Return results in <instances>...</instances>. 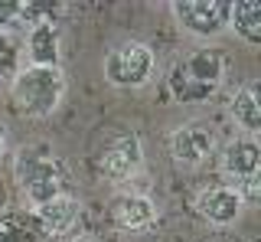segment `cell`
Listing matches in <instances>:
<instances>
[{
	"instance_id": "cell-1",
	"label": "cell",
	"mask_w": 261,
	"mask_h": 242,
	"mask_svg": "<svg viewBox=\"0 0 261 242\" xmlns=\"http://www.w3.org/2000/svg\"><path fill=\"white\" fill-rule=\"evenodd\" d=\"M16 183H20L23 200L36 209L49 203L56 197L72 193V174L65 167V160L56 154L49 144H27V148L16 154Z\"/></svg>"
},
{
	"instance_id": "cell-2",
	"label": "cell",
	"mask_w": 261,
	"mask_h": 242,
	"mask_svg": "<svg viewBox=\"0 0 261 242\" xmlns=\"http://www.w3.org/2000/svg\"><path fill=\"white\" fill-rule=\"evenodd\" d=\"M225 82V56L212 46L179 56L167 72V92L179 105H202Z\"/></svg>"
},
{
	"instance_id": "cell-3",
	"label": "cell",
	"mask_w": 261,
	"mask_h": 242,
	"mask_svg": "<svg viewBox=\"0 0 261 242\" xmlns=\"http://www.w3.org/2000/svg\"><path fill=\"white\" fill-rule=\"evenodd\" d=\"M65 95V76L59 66H30L10 82V102L23 118H49Z\"/></svg>"
},
{
	"instance_id": "cell-4",
	"label": "cell",
	"mask_w": 261,
	"mask_h": 242,
	"mask_svg": "<svg viewBox=\"0 0 261 242\" xmlns=\"http://www.w3.org/2000/svg\"><path fill=\"white\" fill-rule=\"evenodd\" d=\"M153 66L157 62H153L150 46L127 39V43H118L105 56V79L114 88H141L153 79Z\"/></svg>"
},
{
	"instance_id": "cell-5",
	"label": "cell",
	"mask_w": 261,
	"mask_h": 242,
	"mask_svg": "<svg viewBox=\"0 0 261 242\" xmlns=\"http://www.w3.org/2000/svg\"><path fill=\"white\" fill-rule=\"evenodd\" d=\"M173 13H176V23L190 36L209 39V36H219L222 30H228L232 4L228 0H176Z\"/></svg>"
},
{
	"instance_id": "cell-6",
	"label": "cell",
	"mask_w": 261,
	"mask_h": 242,
	"mask_svg": "<svg viewBox=\"0 0 261 242\" xmlns=\"http://www.w3.org/2000/svg\"><path fill=\"white\" fill-rule=\"evenodd\" d=\"M144 167V148L137 134H121L114 138L98 157V174L111 183H124Z\"/></svg>"
},
{
	"instance_id": "cell-7",
	"label": "cell",
	"mask_w": 261,
	"mask_h": 242,
	"mask_svg": "<svg viewBox=\"0 0 261 242\" xmlns=\"http://www.w3.org/2000/svg\"><path fill=\"white\" fill-rule=\"evenodd\" d=\"M108 216L121 232H147L153 223H157V203H153L147 193L121 190V193L111 197Z\"/></svg>"
},
{
	"instance_id": "cell-8",
	"label": "cell",
	"mask_w": 261,
	"mask_h": 242,
	"mask_svg": "<svg viewBox=\"0 0 261 242\" xmlns=\"http://www.w3.org/2000/svg\"><path fill=\"white\" fill-rule=\"evenodd\" d=\"M170 157L176 160L179 167H199L206 164L216 151V134L206 125H183L170 134Z\"/></svg>"
},
{
	"instance_id": "cell-9",
	"label": "cell",
	"mask_w": 261,
	"mask_h": 242,
	"mask_svg": "<svg viewBox=\"0 0 261 242\" xmlns=\"http://www.w3.org/2000/svg\"><path fill=\"white\" fill-rule=\"evenodd\" d=\"M33 216H36L39 229L46 232L49 242H53V239H69L72 229L79 226L82 206H79V200L72 197V193H65V197H56V200H49V203L36 206Z\"/></svg>"
},
{
	"instance_id": "cell-10",
	"label": "cell",
	"mask_w": 261,
	"mask_h": 242,
	"mask_svg": "<svg viewBox=\"0 0 261 242\" xmlns=\"http://www.w3.org/2000/svg\"><path fill=\"white\" fill-rule=\"evenodd\" d=\"M258 167H261V148L255 138H235L225 144L222 171L228 180H235V187H242L248 180H258Z\"/></svg>"
},
{
	"instance_id": "cell-11",
	"label": "cell",
	"mask_w": 261,
	"mask_h": 242,
	"mask_svg": "<svg viewBox=\"0 0 261 242\" xmlns=\"http://www.w3.org/2000/svg\"><path fill=\"white\" fill-rule=\"evenodd\" d=\"M242 197L235 187H206L196 197V213L212 226H228L242 216Z\"/></svg>"
},
{
	"instance_id": "cell-12",
	"label": "cell",
	"mask_w": 261,
	"mask_h": 242,
	"mask_svg": "<svg viewBox=\"0 0 261 242\" xmlns=\"http://www.w3.org/2000/svg\"><path fill=\"white\" fill-rule=\"evenodd\" d=\"M261 85L251 79L245 82L239 92L232 95V121L245 131V138H255L261 131V99H258Z\"/></svg>"
},
{
	"instance_id": "cell-13",
	"label": "cell",
	"mask_w": 261,
	"mask_h": 242,
	"mask_svg": "<svg viewBox=\"0 0 261 242\" xmlns=\"http://www.w3.org/2000/svg\"><path fill=\"white\" fill-rule=\"evenodd\" d=\"M30 66H59V30L56 23H36L27 33Z\"/></svg>"
},
{
	"instance_id": "cell-14",
	"label": "cell",
	"mask_w": 261,
	"mask_h": 242,
	"mask_svg": "<svg viewBox=\"0 0 261 242\" xmlns=\"http://www.w3.org/2000/svg\"><path fill=\"white\" fill-rule=\"evenodd\" d=\"M228 27L235 30V36L248 46L261 43V4L255 0H239L232 4V13H228Z\"/></svg>"
},
{
	"instance_id": "cell-15",
	"label": "cell",
	"mask_w": 261,
	"mask_h": 242,
	"mask_svg": "<svg viewBox=\"0 0 261 242\" xmlns=\"http://www.w3.org/2000/svg\"><path fill=\"white\" fill-rule=\"evenodd\" d=\"M0 242H49L33 213H4L0 216Z\"/></svg>"
},
{
	"instance_id": "cell-16",
	"label": "cell",
	"mask_w": 261,
	"mask_h": 242,
	"mask_svg": "<svg viewBox=\"0 0 261 242\" xmlns=\"http://www.w3.org/2000/svg\"><path fill=\"white\" fill-rule=\"evenodd\" d=\"M20 59H23V46L10 30L0 33V79H13L20 76Z\"/></svg>"
},
{
	"instance_id": "cell-17",
	"label": "cell",
	"mask_w": 261,
	"mask_h": 242,
	"mask_svg": "<svg viewBox=\"0 0 261 242\" xmlns=\"http://www.w3.org/2000/svg\"><path fill=\"white\" fill-rule=\"evenodd\" d=\"M65 4L59 0H20V20H27L30 27H36V23H56V13H62Z\"/></svg>"
},
{
	"instance_id": "cell-18",
	"label": "cell",
	"mask_w": 261,
	"mask_h": 242,
	"mask_svg": "<svg viewBox=\"0 0 261 242\" xmlns=\"http://www.w3.org/2000/svg\"><path fill=\"white\" fill-rule=\"evenodd\" d=\"M16 20H20V0H0V33H7Z\"/></svg>"
},
{
	"instance_id": "cell-19",
	"label": "cell",
	"mask_w": 261,
	"mask_h": 242,
	"mask_svg": "<svg viewBox=\"0 0 261 242\" xmlns=\"http://www.w3.org/2000/svg\"><path fill=\"white\" fill-rule=\"evenodd\" d=\"M4 154H7V131L0 128V160H4Z\"/></svg>"
},
{
	"instance_id": "cell-20",
	"label": "cell",
	"mask_w": 261,
	"mask_h": 242,
	"mask_svg": "<svg viewBox=\"0 0 261 242\" xmlns=\"http://www.w3.org/2000/svg\"><path fill=\"white\" fill-rule=\"evenodd\" d=\"M59 242H85V239H75V236H69V239H59Z\"/></svg>"
},
{
	"instance_id": "cell-21",
	"label": "cell",
	"mask_w": 261,
	"mask_h": 242,
	"mask_svg": "<svg viewBox=\"0 0 261 242\" xmlns=\"http://www.w3.org/2000/svg\"><path fill=\"white\" fill-rule=\"evenodd\" d=\"M4 200H7V193H4V187H0V206H4Z\"/></svg>"
}]
</instances>
